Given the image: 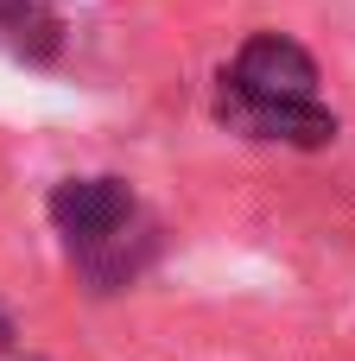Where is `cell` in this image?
Listing matches in <instances>:
<instances>
[{"label": "cell", "instance_id": "1", "mask_svg": "<svg viewBox=\"0 0 355 361\" xmlns=\"http://www.w3.org/2000/svg\"><path fill=\"white\" fill-rule=\"evenodd\" d=\"M216 114L248 140H279V146H305V152L337 140V114L318 102L311 51L279 32H260L235 51V63L222 70V89H216Z\"/></svg>", "mask_w": 355, "mask_h": 361}, {"label": "cell", "instance_id": "2", "mask_svg": "<svg viewBox=\"0 0 355 361\" xmlns=\"http://www.w3.org/2000/svg\"><path fill=\"white\" fill-rule=\"evenodd\" d=\"M51 222L76 260V273L89 279V292H121L146 273L159 228L152 216L133 203V190L121 178H70L51 190Z\"/></svg>", "mask_w": 355, "mask_h": 361}, {"label": "cell", "instance_id": "3", "mask_svg": "<svg viewBox=\"0 0 355 361\" xmlns=\"http://www.w3.org/2000/svg\"><path fill=\"white\" fill-rule=\"evenodd\" d=\"M0 44L25 63H51L64 51V13L57 0H0Z\"/></svg>", "mask_w": 355, "mask_h": 361}]
</instances>
